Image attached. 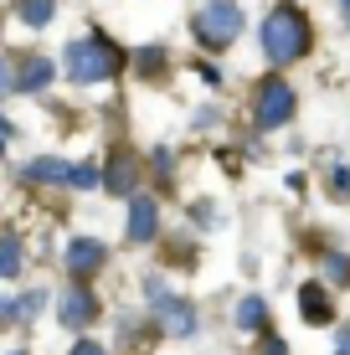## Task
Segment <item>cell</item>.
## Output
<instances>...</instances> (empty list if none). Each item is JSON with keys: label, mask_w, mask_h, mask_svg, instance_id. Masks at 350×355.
Here are the masks:
<instances>
[{"label": "cell", "mask_w": 350, "mask_h": 355, "mask_svg": "<svg viewBox=\"0 0 350 355\" xmlns=\"http://www.w3.org/2000/svg\"><path fill=\"white\" fill-rule=\"evenodd\" d=\"M170 170H175V155H170V150H155V175L170 180Z\"/></svg>", "instance_id": "26"}, {"label": "cell", "mask_w": 350, "mask_h": 355, "mask_svg": "<svg viewBox=\"0 0 350 355\" xmlns=\"http://www.w3.org/2000/svg\"><path fill=\"white\" fill-rule=\"evenodd\" d=\"M6 355H31V350H6Z\"/></svg>", "instance_id": "30"}, {"label": "cell", "mask_w": 350, "mask_h": 355, "mask_svg": "<svg viewBox=\"0 0 350 355\" xmlns=\"http://www.w3.org/2000/svg\"><path fill=\"white\" fill-rule=\"evenodd\" d=\"M10 10H16V21L26 31H52V21H57V0H10Z\"/></svg>", "instance_id": "12"}, {"label": "cell", "mask_w": 350, "mask_h": 355, "mask_svg": "<svg viewBox=\"0 0 350 355\" xmlns=\"http://www.w3.org/2000/svg\"><path fill=\"white\" fill-rule=\"evenodd\" d=\"M335 6H340V10H345V16H350V0H335Z\"/></svg>", "instance_id": "29"}, {"label": "cell", "mask_w": 350, "mask_h": 355, "mask_svg": "<svg viewBox=\"0 0 350 355\" xmlns=\"http://www.w3.org/2000/svg\"><path fill=\"white\" fill-rule=\"evenodd\" d=\"M309 46H315V21H309V10L299 6V0H273L268 16L258 21V52L263 62L273 72L294 67L309 57Z\"/></svg>", "instance_id": "1"}, {"label": "cell", "mask_w": 350, "mask_h": 355, "mask_svg": "<svg viewBox=\"0 0 350 355\" xmlns=\"http://www.w3.org/2000/svg\"><path fill=\"white\" fill-rule=\"evenodd\" d=\"M57 67H62V78L78 83V88H103V83H114L119 72L129 67V57L108 31H88V36H72L62 46V62Z\"/></svg>", "instance_id": "2"}, {"label": "cell", "mask_w": 350, "mask_h": 355, "mask_svg": "<svg viewBox=\"0 0 350 355\" xmlns=\"http://www.w3.org/2000/svg\"><path fill=\"white\" fill-rule=\"evenodd\" d=\"M124 237H129V248H150V242L160 237V201H155V196H144V191L129 196Z\"/></svg>", "instance_id": "8"}, {"label": "cell", "mask_w": 350, "mask_h": 355, "mask_svg": "<svg viewBox=\"0 0 350 355\" xmlns=\"http://www.w3.org/2000/svg\"><path fill=\"white\" fill-rule=\"evenodd\" d=\"M243 31H247V10L237 6V0H207V6L191 16V36H196V46H207V52H227Z\"/></svg>", "instance_id": "4"}, {"label": "cell", "mask_w": 350, "mask_h": 355, "mask_svg": "<svg viewBox=\"0 0 350 355\" xmlns=\"http://www.w3.org/2000/svg\"><path fill=\"white\" fill-rule=\"evenodd\" d=\"M103 191L108 196H134L139 191V155L129 150V144H114L108 150V165H103Z\"/></svg>", "instance_id": "9"}, {"label": "cell", "mask_w": 350, "mask_h": 355, "mask_svg": "<svg viewBox=\"0 0 350 355\" xmlns=\"http://www.w3.org/2000/svg\"><path fill=\"white\" fill-rule=\"evenodd\" d=\"M320 273H324V284H330V288H350V252H324Z\"/></svg>", "instance_id": "18"}, {"label": "cell", "mask_w": 350, "mask_h": 355, "mask_svg": "<svg viewBox=\"0 0 350 355\" xmlns=\"http://www.w3.org/2000/svg\"><path fill=\"white\" fill-rule=\"evenodd\" d=\"M57 67L52 57H16V93H46L57 83Z\"/></svg>", "instance_id": "11"}, {"label": "cell", "mask_w": 350, "mask_h": 355, "mask_svg": "<svg viewBox=\"0 0 350 355\" xmlns=\"http://www.w3.org/2000/svg\"><path fill=\"white\" fill-rule=\"evenodd\" d=\"M299 114V93L283 72H263L252 83V129L258 134H273V129H288Z\"/></svg>", "instance_id": "3"}, {"label": "cell", "mask_w": 350, "mask_h": 355, "mask_svg": "<svg viewBox=\"0 0 350 355\" xmlns=\"http://www.w3.org/2000/svg\"><path fill=\"white\" fill-rule=\"evenodd\" d=\"M150 324L160 329V335H170V340H191V335L201 329L196 304L180 299V293H170V288H165L160 299H150Z\"/></svg>", "instance_id": "5"}, {"label": "cell", "mask_w": 350, "mask_h": 355, "mask_svg": "<svg viewBox=\"0 0 350 355\" xmlns=\"http://www.w3.org/2000/svg\"><path fill=\"white\" fill-rule=\"evenodd\" d=\"M26 273V237L21 232H0V278Z\"/></svg>", "instance_id": "14"}, {"label": "cell", "mask_w": 350, "mask_h": 355, "mask_svg": "<svg viewBox=\"0 0 350 355\" xmlns=\"http://www.w3.org/2000/svg\"><path fill=\"white\" fill-rule=\"evenodd\" d=\"M335 355H350V324H340V335H335Z\"/></svg>", "instance_id": "27"}, {"label": "cell", "mask_w": 350, "mask_h": 355, "mask_svg": "<svg viewBox=\"0 0 350 355\" xmlns=\"http://www.w3.org/2000/svg\"><path fill=\"white\" fill-rule=\"evenodd\" d=\"M10 324H21V304L16 299H0V329H10Z\"/></svg>", "instance_id": "25"}, {"label": "cell", "mask_w": 350, "mask_h": 355, "mask_svg": "<svg viewBox=\"0 0 350 355\" xmlns=\"http://www.w3.org/2000/svg\"><path fill=\"white\" fill-rule=\"evenodd\" d=\"M10 93H16V57L0 52V98H10Z\"/></svg>", "instance_id": "22"}, {"label": "cell", "mask_w": 350, "mask_h": 355, "mask_svg": "<svg viewBox=\"0 0 350 355\" xmlns=\"http://www.w3.org/2000/svg\"><path fill=\"white\" fill-rule=\"evenodd\" d=\"M129 62H134L139 78H160V72L170 67V52H165L160 42H150V46H134V57H129Z\"/></svg>", "instance_id": "16"}, {"label": "cell", "mask_w": 350, "mask_h": 355, "mask_svg": "<svg viewBox=\"0 0 350 355\" xmlns=\"http://www.w3.org/2000/svg\"><path fill=\"white\" fill-rule=\"evenodd\" d=\"M16 304H21V324H31V320H42V309L52 304V293H46V288H26Z\"/></svg>", "instance_id": "19"}, {"label": "cell", "mask_w": 350, "mask_h": 355, "mask_svg": "<svg viewBox=\"0 0 350 355\" xmlns=\"http://www.w3.org/2000/svg\"><path fill=\"white\" fill-rule=\"evenodd\" d=\"M103 320V299L93 293V284H67L57 293V324L62 329H93Z\"/></svg>", "instance_id": "7"}, {"label": "cell", "mask_w": 350, "mask_h": 355, "mask_svg": "<svg viewBox=\"0 0 350 355\" xmlns=\"http://www.w3.org/2000/svg\"><path fill=\"white\" fill-rule=\"evenodd\" d=\"M196 78L207 83V88H222V83H227V72L216 67V62H196Z\"/></svg>", "instance_id": "24"}, {"label": "cell", "mask_w": 350, "mask_h": 355, "mask_svg": "<svg viewBox=\"0 0 350 355\" xmlns=\"http://www.w3.org/2000/svg\"><path fill=\"white\" fill-rule=\"evenodd\" d=\"M67 355H114V350H108V345H98L93 335H78V340H72V350H67Z\"/></svg>", "instance_id": "23"}, {"label": "cell", "mask_w": 350, "mask_h": 355, "mask_svg": "<svg viewBox=\"0 0 350 355\" xmlns=\"http://www.w3.org/2000/svg\"><path fill=\"white\" fill-rule=\"evenodd\" d=\"M67 191H103V165H93V160H72Z\"/></svg>", "instance_id": "17"}, {"label": "cell", "mask_w": 350, "mask_h": 355, "mask_svg": "<svg viewBox=\"0 0 350 355\" xmlns=\"http://www.w3.org/2000/svg\"><path fill=\"white\" fill-rule=\"evenodd\" d=\"M62 268L72 284H93V278L108 268V248L103 237H93V232H78V237H67V252H62Z\"/></svg>", "instance_id": "6"}, {"label": "cell", "mask_w": 350, "mask_h": 355, "mask_svg": "<svg viewBox=\"0 0 350 355\" xmlns=\"http://www.w3.org/2000/svg\"><path fill=\"white\" fill-rule=\"evenodd\" d=\"M330 201H350V165L330 170Z\"/></svg>", "instance_id": "21"}, {"label": "cell", "mask_w": 350, "mask_h": 355, "mask_svg": "<svg viewBox=\"0 0 350 355\" xmlns=\"http://www.w3.org/2000/svg\"><path fill=\"white\" fill-rule=\"evenodd\" d=\"M67 175H72V160H62V155H42L26 165V180H36V186H67Z\"/></svg>", "instance_id": "15"}, {"label": "cell", "mask_w": 350, "mask_h": 355, "mask_svg": "<svg viewBox=\"0 0 350 355\" xmlns=\"http://www.w3.org/2000/svg\"><path fill=\"white\" fill-rule=\"evenodd\" d=\"M10 139H16V129H10V124H6V119H0V150H6V144H10Z\"/></svg>", "instance_id": "28"}, {"label": "cell", "mask_w": 350, "mask_h": 355, "mask_svg": "<svg viewBox=\"0 0 350 355\" xmlns=\"http://www.w3.org/2000/svg\"><path fill=\"white\" fill-rule=\"evenodd\" d=\"M237 329L243 335H263L268 329V299L263 293H243L237 299Z\"/></svg>", "instance_id": "13"}, {"label": "cell", "mask_w": 350, "mask_h": 355, "mask_svg": "<svg viewBox=\"0 0 350 355\" xmlns=\"http://www.w3.org/2000/svg\"><path fill=\"white\" fill-rule=\"evenodd\" d=\"M252 355H288V345H283V335H273V329H263V335L252 340Z\"/></svg>", "instance_id": "20"}, {"label": "cell", "mask_w": 350, "mask_h": 355, "mask_svg": "<svg viewBox=\"0 0 350 355\" xmlns=\"http://www.w3.org/2000/svg\"><path fill=\"white\" fill-rule=\"evenodd\" d=\"M299 314H304V324H330L335 320V293H330V284H299Z\"/></svg>", "instance_id": "10"}]
</instances>
